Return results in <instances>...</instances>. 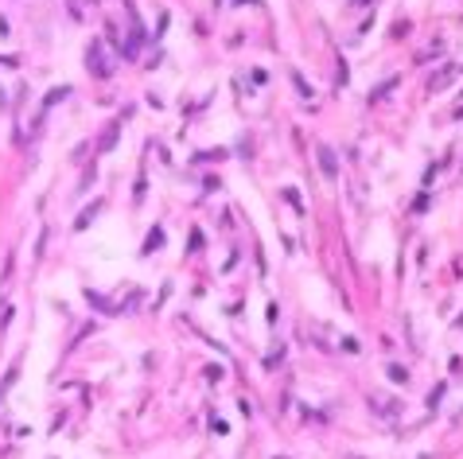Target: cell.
Listing matches in <instances>:
<instances>
[{"label":"cell","mask_w":463,"mask_h":459,"mask_svg":"<svg viewBox=\"0 0 463 459\" xmlns=\"http://www.w3.org/2000/svg\"><path fill=\"white\" fill-rule=\"evenodd\" d=\"M160 242H163V234H160V230H156V234H148V242H144V249H156V245H160Z\"/></svg>","instance_id":"cell-7"},{"label":"cell","mask_w":463,"mask_h":459,"mask_svg":"<svg viewBox=\"0 0 463 459\" xmlns=\"http://www.w3.org/2000/svg\"><path fill=\"white\" fill-rule=\"evenodd\" d=\"M319 163H323V175H335L339 171V160H335V152L327 144H319Z\"/></svg>","instance_id":"cell-2"},{"label":"cell","mask_w":463,"mask_h":459,"mask_svg":"<svg viewBox=\"0 0 463 459\" xmlns=\"http://www.w3.org/2000/svg\"><path fill=\"white\" fill-rule=\"evenodd\" d=\"M284 199H288V206H292V210H304V203H300V195H296V191H284Z\"/></svg>","instance_id":"cell-6"},{"label":"cell","mask_w":463,"mask_h":459,"mask_svg":"<svg viewBox=\"0 0 463 459\" xmlns=\"http://www.w3.org/2000/svg\"><path fill=\"white\" fill-rule=\"evenodd\" d=\"M86 62H90V70H94L98 78H109V74H113V62L105 58L102 43H94V47H90V54H86Z\"/></svg>","instance_id":"cell-1"},{"label":"cell","mask_w":463,"mask_h":459,"mask_svg":"<svg viewBox=\"0 0 463 459\" xmlns=\"http://www.w3.org/2000/svg\"><path fill=\"white\" fill-rule=\"evenodd\" d=\"M460 327H463V315H460Z\"/></svg>","instance_id":"cell-8"},{"label":"cell","mask_w":463,"mask_h":459,"mask_svg":"<svg viewBox=\"0 0 463 459\" xmlns=\"http://www.w3.org/2000/svg\"><path fill=\"white\" fill-rule=\"evenodd\" d=\"M94 214H98V203H94V206H86V210L78 214V222H74V230H86V226L94 222Z\"/></svg>","instance_id":"cell-4"},{"label":"cell","mask_w":463,"mask_h":459,"mask_svg":"<svg viewBox=\"0 0 463 459\" xmlns=\"http://www.w3.org/2000/svg\"><path fill=\"white\" fill-rule=\"evenodd\" d=\"M389 378H393V381H401V385H405V381H409V374H405V370H401V366H389Z\"/></svg>","instance_id":"cell-5"},{"label":"cell","mask_w":463,"mask_h":459,"mask_svg":"<svg viewBox=\"0 0 463 459\" xmlns=\"http://www.w3.org/2000/svg\"><path fill=\"white\" fill-rule=\"evenodd\" d=\"M393 86H397V78H389V82H381L378 90H370V105H374V102H381V98H385V94H389Z\"/></svg>","instance_id":"cell-3"}]
</instances>
